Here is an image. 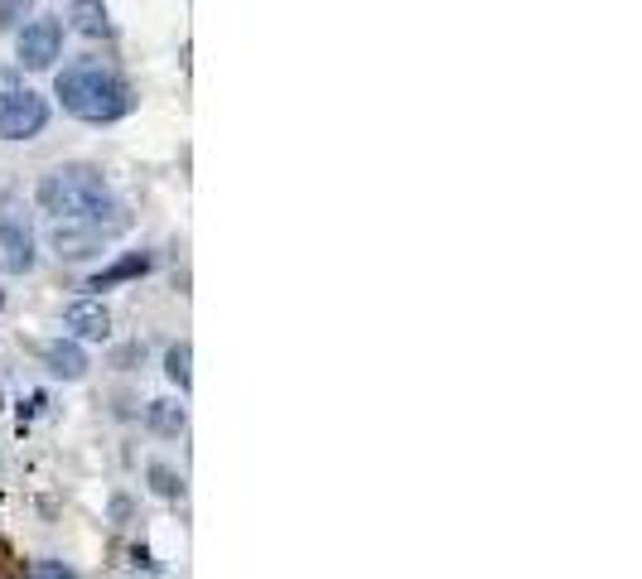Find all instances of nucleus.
<instances>
[{"label": "nucleus", "mask_w": 642, "mask_h": 579, "mask_svg": "<svg viewBox=\"0 0 642 579\" xmlns=\"http://www.w3.org/2000/svg\"><path fill=\"white\" fill-rule=\"evenodd\" d=\"M54 97L63 102L68 116H78L87 126H107V121H121V116L136 111L131 83H126L116 68H107L102 58H78V63H68L54 78Z\"/></svg>", "instance_id": "obj_1"}, {"label": "nucleus", "mask_w": 642, "mask_h": 579, "mask_svg": "<svg viewBox=\"0 0 642 579\" xmlns=\"http://www.w3.org/2000/svg\"><path fill=\"white\" fill-rule=\"evenodd\" d=\"M126 227H131V208L121 198H112V193H102L97 203H87L83 213L49 222V247H54L58 261H87L102 247H112Z\"/></svg>", "instance_id": "obj_2"}, {"label": "nucleus", "mask_w": 642, "mask_h": 579, "mask_svg": "<svg viewBox=\"0 0 642 579\" xmlns=\"http://www.w3.org/2000/svg\"><path fill=\"white\" fill-rule=\"evenodd\" d=\"M107 193V174L97 165H58L39 179V208L49 218H68V213H83L87 203H97Z\"/></svg>", "instance_id": "obj_3"}, {"label": "nucleus", "mask_w": 642, "mask_h": 579, "mask_svg": "<svg viewBox=\"0 0 642 579\" xmlns=\"http://www.w3.org/2000/svg\"><path fill=\"white\" fill-rule=\"evenodd\" d=\"M58 54H63V20L58 15H39V20L20 25V34H15V63L20 68L44 73L58 63Z\"/></svg>", "instance_id": "obj_4"}, {"label": "nucleus", "mask_w": 642, "mask_h": 579, "mask_svg": "<svg viewBox=\"0 0 642 579\" xmlns=\"http://www.w3.org/2000/svg\"><path fill=\"white\" fill-rule=\"evenodd\" d=\"M49 126V102L29 87H15L0 97V140H34Z\"/></svg>", "instance_id": "obj_5"}, {"label": "nucleus", "mask_w": 642, "mask_h": 579, "mask_svg": "<svg viewBox=\"0 0 642 579\" xmlns=\"http://www.w3.org/2000/svg\"><path fill=\"white\" fill-rule=\"evenodd\" d=\"M34 261H39V251H34L29 218H20L15 208H0V271L5 276H29Z\"/></svg>", "instance_id": "obj_6"}, {"label": "nucleus", "mask_w": 642, "mask_h": 579, "mask_svg": "<svg viewBox=\"0 0 642 579\" xmlns=\"http://www.w3.org/2000/svg\"><path fill=\"white\" fill-rule=\"evenodd\" d=\"M63 329L73 333V338L102 343V338L112 333V314H107V304L102 300H73L68 309H63Z\"/></svg>", "instance_id": "obj_7"}, {"label": "nucleus", "mask_w": 642, "mask_h": 579, "mask_svg": "<svg viewBox=\"0 0 642 579\" xmlns=\"http://www.w3.org/2000/svg\"><path fill=\"white\" fill-rule=\"evenodd\" d=\"M150 266H155L150 251H126V256H116L112 266H102L97 276L87 280V290H116V285H126V280L150 276Z\"/></svg>", "instance_id": "obj_8"}, {"label": "nucleus", "mask_w": 642, "mask_h": 579, "mask_svg": "<svg viewBox=\"0 0 642 579\" xmlns=\"http://www.w3.org/2000/svg\"><path fill=\"white\" fill-rule=\"evenodd\" d=\"M44 367L63 377V382H83L87 377V353L78 338H54V343H44Z\"/></svg>", "instance_id": "obj_9"}, {"label": "nucleus", "mask_w": 642, "mask_h": 579, "mask_svg": "<svg viewBox=\"0 0 642 579\" xmlns=\"http://www.w3.org/2000/svg\"><path fill=\"white\" fill-rule=\"evenodd\" d=\"M68 20H73V29H78V34H87V39H112V15H107V0H73Z\"/></svg>", "instance_id": "obj_10"}, {"label": "nucleus", "mask_w": 642, "mask_h": 579, "mask_svg": "<svg viewBox=\"0 0 642 579\" xmlns=\"http://www.w3.org/2000/svg\"><path fill=\"white\" fill-rule=\"evenodd\" d=\"M145 425H150L155 435H184V425H189V411H184L179 401L160 396V401H150V406H145Z\"/></svg>", "instance_id": "obj_11"}, {"label": "nucleus", "mask_w": 642, "mask_h": 579, "mask_svg": "<svg viewBox=\"0 0 642 579\" xmlns=\"http://www.w3.org/2000/svg\"><path fill=\"white\" fill-rule=\"evenodd\" d=\"M165 377L179 386V391H189V386H194V348H189L184 338L165 353Z\"/></svg>", "instance_id": "obj_12"}, {"label": "nucleus", "mask_w": 642, "mask_h": 579, "mask_svg": "<svg viewBox=\"0 0 642 579\" xmlns=\"http://www.w3.org/2000/svg\"><path fill=\"white\" fill-rule=\"evenodd\" d=\"M145 473H150V488L165 497V502H179V497H184V483H179V473H174V469H165V464H150Z\"/></svg>", "instance_id": "obj_13"}, {"label": "nucleus", "mask_w": 642, "mask_h": 579, "mask_svg": "<svg viewBox=\"0 0 642 579\" xmlns=\"http://www.w3.org/2000/svg\"><path fill=\"white\" fill-rule=\"evenodd\" d=\"M29 10H34V0H0V29H20Z\"/></svg>", "instance_id": "obj_14"}, {"label": "nucleus", "mask_w": 642, "mask_h": 579, "mask_svg": "<svg viewBox=\"0 0 642 579\" xmlns=\"http://www.w3.org/2000/svg\"><path fill=\"white\" fill-rule=\"evenodd\" d=\"M136 362H145V343H126V348H116L112 367H121V372H131Z\"/></svg>", "instance_id": "obj_15"}, {"label": "nucleus", "mask_w": 642, "mask_h": 579, "mask_svg": "<svg viewBox=\"0 0 642 579\" xmlns=\"http://www.w3.org/2000/svg\"><path fill=\"white\" fill-rule=\"evenodd\" d=\"M39 579H83L73 565H63V560H39V570H34Z\"/></svg>", "instance_id": "obj_16"}, {"label": "nucleus", "mask_w": 642, "mask_h": 579, "mask_svg": "<svg viewBox=\"0 0 642 579\" xmlns=\"http://www.w3.org/2000/svg\"><path fill=\"white\" fill-rule=\"evenodd\" d=\"M0 406H5V391H0Z\"/></svg>", "instance_id": "obj_17"}]
</instances>
